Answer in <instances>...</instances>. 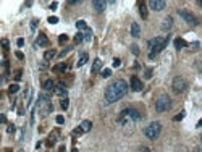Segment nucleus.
I'll return each mask as SVG.
<instances>
[{
    "label": "nucleus",
    "mask_w": 202,
    "mask_h": 152,
    "mask_svg": "<svg viewBox=\"0 0 202 152\" xmlns=\"http://www.w3.org/2000/svg\"><path fill=\"white\" fill-rule=\"evenodd\" d=\"M171 108V99L168 96H160L157 97L155 100V110L158 113H163V112H168Z\"/></svg>",
    "instance_id": "5"
},
{
    "label": "nucleus",
    "mask_w": 202,
    "mask_h": 152,
    "mask_svg": "<svg viewBox=\"0 0 202 152\" xmlns=\"http://www.w3.org/2000/svg\"><path fill=\"white\" fill-rule=\"evenodd\" d=\"M102 76H104V78H109V76H112V70H110V68H105V70H102Z\"/></svg>",
    "instance_id": "25"
},
{
    "label": "nucleus",
    "mask_w": 202,
    "mask_h": 152,
    "mask_svg": "<svg viewBox=\"0 0 202 152\" xmlns=\"http://www.w3.org/2000/svg\"><path fill=\"white\" fill-rule=\"evenodd\" d=\"M88 54H83L81 57H79V62H78V67H83V65H86V62H88Z\"/></svg>",
    "instance_id": "21"
},
{
    "label": "nucleus",
    "mask_w": 202,
    "mask_h": 152,
    "mask_svg": "<svg viewBox=\"0 0 202 152\" xmlns=\"http://www.w3.org/2000/svg\"><path fill=\"white\" fill-rule=\"evenodd\" d=\"M128 92V84L125 79H117L115 83H112L105 91V102L107 104H113L120 100L121 97H125Z\"/></svg>",
    "instance_id": "1"
},
{
    "label": "nucleus",
    "mask_w": 202,
    "mask_h": 152,
    "mask_svg": "<svg viewBox=\"0 0 202 152\" xmlns=\"http://www.w3.org/2000/svg\"><path fill=\"white\" fill-rule=\"evenodd\" d=\"M15 78H16V81H19V79H21V71H16V75H15Z\"/></svg>",
    "instance_id": "39"
},
{
    "label": "nucleus",
    "mask_w": 202,
    "mask_h": 152,
    "mask_svg": "<svg viewBox=\"0 0 202 152\" xmlns=\"http://www.w3.org/2000/svg\"><path fill=\"white\" fill-rule=\"evenodd\" d=\"M73 152H78V150H76V149H73Z\"/></svg>",
    "instance_id": "47"
},
{
    "label": "nucleus",
    "mask_w": 202,
    "mask_h": 152,
    "mask_svg": "<svg viewBox=\"0 0 202 152\" xmlns=\"http://www.w3.org/2000/svg\"><path fill=\"white\" fill-rule=\"evenodd\" d=\"M50 8H52V10H55V8H57V2H54V3H50Z\"/></svg>",
    "instance_id": "43"
},
{
    "label": "nucleus",
    "mask_w": 202,
    "mask_h": 152,
    "mask_svg": "<svg viewBox=\"0 0 202 152\" xmlns=\"http://www.w3.org/2000/svg\"><path fill=\"white\" fill-rule=\"evenodd\" d=\"M54 89H55V83L52 81V79H47V81L44 83V91L50 92V91H54Z\"/></svg>",
    "instance_id": "16"
},
{
    "label": "nucleus",
    "mask_w": 202,
    "mask_h": 152,
    "mask_svg": "<svg viewBox=\"0 0 202 152\" xmlns=\"http://www.w3.org/2000/svg\"><path fill=\"white\" fill-rule=\"evenodd\" d=\"M138 152H150V150H149L147 147H139V149H138Z\"/></svg>",
    "instance_id": "38"
},
{
    "label": "nucleus",
    "mask_w": 202,
    "mask_h": 152,
    "mask_svg": "<svg viewBox=\"0 0 202 152\" xmlns=\"http://www.w3.org/2000/svg\"><path fill=\"white\" fill-rule=\"evenodd\" d=\"M16 57H18V59H19V60H23V59H24V55H23V54H21V52H16Z\"/></svg>",
    "instance_id": "40"
},
{
    "label": "nucleus",
    "mask_w": 202,
    "mask_h": 152,
    "mask_svg": "<svg viewBox=\"0 0 202 152\" xmlns=\"http://www.w3.org/2000/svg\"><path fill=\"white\" fill-rule=\"evenodd\" d=\"M141 120V113L136 108H125L118 117V123L123 126H133L136 121Z\"/></svg>",
    "instance_id": "2"
},
{
    "label": "nucleus",
    "mask_w": 202,
    "mask_h": 152,
    "mask_svg": "<svg viewBox=\"0 0 202 152\" xmlns=\"http://www.w3.org/2000/svg\"><path fill=\"white\" fill-rule=\"evenodd\" d=\"M47 44H49V39L45 37L44 34H41L37 37V41H36V46H47Z\"/></svg>",
    "instance_id": "17"
},
{
    "label": "nucleus",
    "mask_w": 202,
    "mask_h": 152,
    "mask_svg": "<svg viewBox=\"0 0 202 152\" xmlns=\"http://www.w3.org/2000/svg\"><path fill=\"white\" fill-rule=\"evenodd\" d=\"M197 126H202V118H200V120L197 121Z\"/></svg>",
    "instance_id": "45"
},
{
    "label": "nucleus",
    "mask_w": 202,
    "mask_h": 152,
    "mask_svg": "<svg viewBox=\"0 0 202 152\" xmlns=\"http://www.w3.org/2000/svg\"><path fill=\"white\" fill-rule=\"evenodd\" d=\"M47 21H49V23H52V24H55V23H58V18H57V16H50Z\"/></svg>",
    "instance_id": "30"
},
{
    "label": "nucleus",
    "mask_w": 202,
    "mask_h": 152,
    "mask_svg": "<svg viewBox=\"0 0 202 152\" xmlns=\"http://www.w3.org/2000/svg\"><path fill=\"white\" fill-rule=\"evenodd\" d=\"M187 46V42L184 41V39H176L175 41V47L176 49H183V47H186Z\"/></svg>",
    "instance_id": "18"
},
{
    "label": "nucleus",
    "mask_w": 202,
    "mask_h": 152,
    "mask_svg": "<svg viewBox=\"0 0 202 152\" xmlns=\"http://www.w3.org/2000/svg\"><path fill=\"white\" fill-rule=\"evenodd\" d=\"M55 57V50H47V52L44 54V59H45V62H49V60H52Z\"/></svg>",
    "instance_id": "20"
},
{
    "label": "nucleus",
    "mask_w": 202,
    "mask_h": 152,
    "mask_svg": "<svg viewBox=\"0 0 202 152\" xmlns=\"http://www.w3.org/2000/svg\"><path fill=\"white\" fill-rule=\"evenodd\" d=\"M200 139H202V136H200Z\"/></svg>",
    "instance_id": "49"
},
{
    "label": "nucleus",
    "mask_w": 202,
    "mask_h": 152,
    "mask_svg": "<svg viewBox=\"0 0 202 152\" xmlns=\"http://www.w3.org/2000/svg\"><path fill=\"white\" fill-rule=\"evenodd\" d=\"M150 76H152V70H146V78H150Z\"/></svg>",
    "instance_id": "36"
},
{
    "label": "nucleus",
    "mask_w": 202,
    "mask_h": 152,
    "mask_svg": "<svg viewBox=\"0 0 202 152\" xmlns=\"http://www.w3.org/2000/svg\"><path fill=\"white\" fill-rule=\"evenodd\" d=\"M131 52H133L134 55H139V47H138V46H131Z\"/></svg>",
    "instance_id": "29"
},
{
    "label": "nucleus",
    "mask_w": 202,
    "mask_h": 152,
    "mask_svg": "<svg viewBox=\"0 0 202 152\" xmlns=\"http://www.w3.org/2000/svg\"><path fill=\"white\" fill-rule=\"evenodd\" d=\"M192 152H202V147H194Z\"/></svg>",
    "instance_id": "44"
},
{
    "label": "nucleus",
    "mask_w": 202,
    "mask_h": 152,
    "mask_svg": "<svg viewBox=\"0 0 202 152\" xmlns=\"http://www.w3.org/2000/svg\"><path fill=\"white\" fill-rule=\"evenodd\" d=\"M67 39H68V36L67 34H62L58 41H60V44H63V42H67Z\"/></svg>",
    "instance_id": "32"
},
{
    "label": "nucleus",
    "mask_w": 202,
    "mask_h": 152,
    "mask_svg": "<svg viewBox=\"0 0 202 152\" xmlns=\"http://www.w3.org/2000/svg\"><path fill=\"white\" fill-rule=\"evenodd\" d=\"M13 131H15V126L10 125V126H8V133H13Z\"/></svg>",
    "instance_id": "42"
},
{
    "label": "nucleus",
    "mask_w": 202,
    "mask_h": 152,
    "mask_svg": "<svg viewBox=\"0 0 202 152\" xmlns=\"http://www.w3.org/2000/svg\"><path fill=\"white\" fill-rule=\"evenodd\" d=\"M120 65H121V62H120V59H115V60H113V67H115V68H118V67H120Z\"/></svg>",
    "instance_id": "33"
},
{
    "label": "nucleus",
    "mask_w": 202,
    "mask_h": 152,
    "mask_svg": "<svg viewBox=\"0 0 202 152\" xmlns=\"http://www.w3.org/2000/svg\"><path fill=\"white\" fill-rule=\"evenodd\" d=\"M139 13H141V16L144 20L147 18V10H146V5H144V3H139Z\"/></svg>",
    "instance_id": "19"
},
{
    "label": "nucleus",
    "mask_w": 202,
    "mask_h": 152,
    "mask_svg": "<svg viewBox=\"0 0 202 152\" xmlns=\"http://www.w3.org/2000/svg\"><path fill=\"white\" fill-rule=\"evenodd\" d=\"M18 89H19V86H18V84H11L8 91H10V94H15V92H18Z\"/></svg>",
    "instance_id": "26"
},
{
    "label": "nucleus",
    "mask_w": 202,
    "mask_h": 152,
    "mask_svg": "<svg viewBox=\"0 0 202 152\" xmlns=\"http://www.w3.org/2000/svg\"><path fill=\"white\" fill-rule=\"evenodd\" d=\"M191 47H192L194 50H196V49H199V42H192V44H191Z\"/></svg>",
    "instance_id": "37"
},
{
    "label": "nucleus",
    "mask_w": 202,
    "mask_h": 152,
    "mask_svg": "<svg viewBox=\"0 0 202 152\" xmlns=\"http://www.w3.org/2000/svg\"><path fill=\"white\" fill-rule=\"evenodd\" d=\"M18 152H24V150H18Z\"/></svg>",
    "instance_id": "48"
},
{
    "label": "nucleus",
    "mask_w": 202,
    "mask_h": 152,
    "mask_svg": "<svg viewBox=\"0 0 202 152\" xmlns=\"http://www.w3.org/2000/svg\"><path fill=\"white\" fill-rule=\"evenodd\" d=\"M162 133V125L158 121H152L149 126L144 128V134H146V137H149V139H157L158 136H160Z\"/></svg>",
    "instance_id": "4"
},
{
    "label": "nucleus",
    "mask_w": 202,
    "mask_h": 152,
    "mask_svg": "<svg viewBox=\"0 0 202 152\" xmlns=\"http://www.w3.org/2000/svg\"><path fill=\"white\" fill-rule=\"evenodd\" d=\"M2 46H3V49H8V41L3 39V41H2Z\"/></svg>",
    "instance_id": "35"
},
{
    "label": "nucleus",
    "mask_w": 202,
    "mask_h": 152,
    "mask_svg": "<svg viewBox=\"0 0 202 152\" xmlns=\"http://www.w3.org/2000/svg\"><path fill=\"white\" fill-rule=\"evenodd\" d=\"M165 5H167V3H165L163 0H150V2H149V7H150L152 10H155V11L163 10V8H165Z\"/></svg>",
    "instance_id": "8"
},
{
    "label": "nucleus",
    "mask_w": 202,
    "mask_h": 152,
    "mask_svg": "<svg viewBox=\"0 0 202 152\" xmlns=\"http://www.w3.org/2000/svg\"><path fill=\"white\" fill-rule=\"evenodd\" d=\"M16 44H18L19 47H23V44H24V41H23V39H18V42H16Z\"/></svg>",
    "instance_id": "41"
},
{
    "label": "nucleus",
    "mask_w": 202,
    "mask_h": 152,
    "mask_svg": "<svg viewBox=\"0 0 202 152\" xmlns=\"http://www.w3.org/2000/svg\"><path fill=\"white\" fill-rule=\"evenodd\" d=\"M100 68H102V60L100 59H96L94 60V63H92V73H97V71H100Z\"/></svg>",
    "instance_id": "14"
},
{
    "label": "nucleus",
    "mask_w": 202,
    "mask_h": 152,
    "mask_svg": "<svg viewBox=\"0 0 202 152\" xmlns=\"http://www.w3.org/2000/svg\"><path fill=\"white\" fill-rule=\"evenodd\" d=\"M199 5H200V7H202V0H200V2H199Z\"/></svg>",
    "instance_id": "46"
},
{
    "label": "nucleus",
    "mask_w": 202,
    "mask_h": 152,
    "mask_svg": "<svg viewBox=\"0 0 202 152\" xmlns=\"http://www.w3.org/2000/svg\"><path fill=\"white\" fill-rule=\"evenodd\" d=\"M83 41H84V34L83 33H78L76 37H75V42H76V44H81Z\"/></svg>",
    "instance_id": "23"
},
{
    "label": "nucleus",
    "mask_w": 202,
    "mask_h": 152,
    "mask_svg": "<svg viewBox=\"0 0 202 152\" xmlns=\"http://www.w3.org/2000/svg\"><path fill=\"white\" fill-rule=\"evenodd\" d=\"M131 36H133V37H139V36H141V28H139L138 23L131 24Z\"/></svg>",
    "instance_id": "12"
},
{
    "label": "nucleus",
    "mask_w": 202,
    "mask_h": 152,
    "mask_svg": "<svg viewBox=\"0 0 202 152\" xmlns=\"http://www.w3.org/2000/svg\"><path fill=\"white\" fill-rule=\"evenodd\" d=\"M183 117H184V112H181L179 115H176V117H175V121H179V120H183Z\"/></svg>",
    "instance_id": "34"
},
{
    "label": "nucleus",
    "mask_w": 202,
    "mask_h": 152,
    "mask_svg": "<svg viewBox=\"0 0 202 152\" xmlns=\"http://www.w3.org/2000/svg\"><path fill=\"white\" fill-rule=\"evenodd\" d=\"M76 28H78V29H86V31H88V24H86V21H83V20L76 21Z\"/></svg>",
    "instance_id": "22"
},
{
    "label": "nucleus",
    "mask_w": 202,
    "mask_h": 152,
    "mask_svg": "<svg viewBox=\"0 0 202 152\" xmlns=\"http://www.w3.org/2000/svg\"><path fill=\"white\" fill-rule=\"evenodd\" d=\"M79 128L83 129V133H88V131H91V128H92V123L89 121V120H84L81 125H79Z\"/></svg>",
    "instance_id": "15"
},
{
    "label": "nucleus",
    "mask_w": 202,
    "mask_h": 152,
    "mask_svg": "<svg viewBox=\"0 0 202 152\" xmlns=\"http://www.w3.org/2000/svg\"><path fill=\"white\" fill-rule=\"evenodd\" d=\"M142 88H144V86H142L141 79H139L138 76H133V78H131V89H133L134 92H139V91H142Z\"/></svg>",
    "instance_id": "9"
},
{
    "label": "nucleus",
    "mask_w": 202,
    "mask_h": 152,
    "mask_svg": "<svg viewBox=\"0 0 202 152\" xmlns=\"http://www.w3.org/2000/svg\"><path fill=\"white\" fill-rule=\"evenodd\" d=\"M178 15L179 16H181L184 21H186V23L187 24H192V26H197L199 24V20L196 18V16H194L192 15V13L189 11V10H184V8H179L178 10Z\"/></svg>",
    "instance_id": "6"
},
{
    "label": "nucleus",
    "mask_w": 202,
    "mask_h": 152,
    "mask_svg": "<svg viewBox=\"0 0 202 152\" xmlns=\"http://www.w3.org/2000/svg\"><path fill=\"white\" fill-rule=\"evenodd\" d=\"M171 88H173V91H175L176 94H181V92H184V91H186V88H187V83H186V79H184V78H181V76H176L175 79H173V84H171Z\"/></svg>",
    "instance_id": "7"
},
{
    "label": "nucleus",
    "mask_w": 202,
    "mask_h": 152,
    "mask_svg": "<svg viewBox=\"0 0 202 152\" xmlns=\"http://www.w3.org/2000/svg\"><path fill=\"white\" fill-rule=\"evenodd\" d=\"M167 44H168V37H165V39H163V37H154V39H150L149 44H147V47H149V50H150L149 57H150V59H154L158 52H162V50L167 47Z\"/></svg>",
    "instance_id": "3"
},
{
    "label": "nucleus",
    "mask_w": 202,
    "mask_h": 152,
    "mask_svg": "<svg viewBox=\"0 0 202 152\" xmlns=\"http://www.w3.org/2000/svg\"><path fill=\"white\" fill-rule=\"evenodd\" d=\"M67 68H68V67H67L65 63H60V65H57V67H54V71H65Z\"/></svg>",
    "instance_id": "24"
},
{
    "label": "nucleus",
    "mask_w": 202,
    "mask_h": 152,
    "mask_svg": "<svg viewBox=\"0 0 202 152\" xmlns=\"http://www.w3.org/2000/svg\"><path fill=\"white\" fill-rule=\"evenodd\" d=\"M171 26H173V18L171 16H167L163 20V24H162V28L165 31H168V29H171Z\"/></svg>",
    "instance_id": "13"
},
{
    "label": "nucleus",
    "mask_w": 202,
    "mask_h": 152,
    "mask_svg": "<svg viewBox=\"0 0 202 152\" xmlns=\"http://www.w3.org/2000/svg\"><path fill=\"white\" fill-rule=\"evenodd\" d=\"M91 39H92V33H91V29H88L84 34V41H91Z\"/></svg>",
    "instance_id": "28"
},
{
    "label": "nucleus",
    "mask_w": 202,
    "mask_h": 152,
    "mask_svg": "<svg viewBox=\"0 0 202 152\" xmlns=\"http://www.w3.org/2000/svg\"><path fill=\"white\" fill-rule=\"evenodd\" d=\"M68 104H70V102H68V99L65 97V99L62 100V104H60V105H62V108H63V110H67V108H68Z\"/></svg>",
    "instance_id": "27"
},
{
    "label": "nucleus",
    "mask_w": 202,
    "mask_h": 152,
    "mask_svg": "<svg viewBox=\"0 0 202 152\" xmlns=\"http://www.w3.org/2000/svg\"><path fill=\"white\" fill-rule=\"evenodd\" d=\"M55 120H57V123H58V125H63V123H65V118L62 117V115H58V117H57Z\"/></svg>",
    "instance_id": "31"
},
{
    "label": "nucleus",
    "mask_w": 202,
    "mask_h": 152,
    "mask_svg": "<svg viewBox=\"0 0 202 152\" xmlns=\"http://www.w3.org/2000/svg\"><path fill=\"white\" fill-rule=\"evenodd\" d=\"M54 91H55V94H57V96H60V97H63V99L67 97V88H65V84H63V83L57 84Z\"/></svg>",
    "instance_id": "11"
},
{
    "label": "nucleus",
    "mask_w": 202,
    "mask_h": 152,
    "mask_svg": "<svg viewBox=\"0 0 202 152\" xmlns=\"http://www.w3.org/2000/svg\"><path fill=\"white\" fill-rule=\"evenodd\" d=\"M92 7H94V10H96L97 13H102V11L105 10L107 3L104 2V0H94V2H92Z\"/></svg>",
    "instance_id": "10"
}]
</instances>
